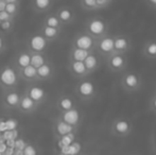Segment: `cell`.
<instances>
[{"label":"cell","mask_w":156,"mask_h":155,"mask_svg":"<svg viewBox=\"0 0 156 155\" xmlns=\"http://www.w3.org/2000/svg\"><path fill=\"white\" fill-rule=\"evenodd\" d=\"M19 79V72L15 67L10 65L2 67L0 69V88L3 91L16 88Z\"/></svg>","instance_id":"1"},{"label":"cell","mask_w":156,"mask_h":155,"mask_svg":"<svg viewBox=\"0 0 156 155\" xmlns=\"http://www.w3.org/2000/svg\"><path fill=\"white\" fill-rule=\"evenodd\" d=\"M48 41L41 33L35 34L28 41V48L30 52H45L48 48Z\"/></svg>","instance_id":"2"},{"label":"cell","mask_w":156,"mask_h":155,"mask_svg":"<svg viewBox=\"0 0 156 155\" xmlns=\"http://www.w3.org/2000/svg\"><path fill=\"white\" fill-rule=\"evenodd\" d=\"M20 93L16 91V89H9L4 90V95L2 98V105L9 110H14L18 107L19 100H20Z\"/></svg>","instance_id":"3"},{"label":"cell","mask_w":156,"mask_h":155,"mask_svg":"<svg viewBox=\"0 0 156 155\" xmlns=\"http://www.w3.org/2000/svg\"><path fill=\"white\" fill-rule=\"evenodd\" d=\"M37 106H38V104L25 93L23 95L20 96V100H19V104L17 108H18V111H20L21 113L31 114V113L35 112Z\"/></svg>","instance_id":"4"},{"label":"cell","mask_w":156,"mask_h":155,"mask_svg":"<svg viewBox=\"0 0 156 155\" xmlns=\"http://www.w3.org/2000/svg\"><path fill=\"white\" fill-rule=\"evenodd\" d=\"M30 98H32L38 105L43 104L47 99V93L44 88L39 86H30L27 88V90L25 91Z\"/></svg>","instance_id":"5"},{"label":"cell","mask_w":156,"mask_h":155,"mask_svg":"<svg viewBox=\"0 0 156 155\" xmlns=\"http://www.w3.org/2000/svg\"><path fill=\"white\" fill-rule=\"evenodd\" d=\"M36 75H37V81H48L49 79H51L52 75H53L52 65L47 61L43 65L37 67Z\"/></svg>","instance_id":"6"},{"label":"cell","mask_w":156,"mask_h":155,"mask_svg":"<svg viewBox=\"0 0 156 155\" xmlns=\"http://www.w3.org/2000/svg\"><path fill=\"white\" fill-rule=\"evenodd\" d=\"M30 60H31V52L28 50V51H21L15 58V68L17 70H20L23 67L30 65Z\"/></svg>","instance_id":"7"},{"label":"cell","mask_w":156,"mask_h":155,"mask_svg":"<svg viewBox=\"0 0 156 155\" xmlns=\"http://www.w3.org/2000/svg\"><path fill=\"white\" fill-rule=\"evenodd\" d=\"M18 72L20 79L27 81V82H35V81H37L36 68L34 66H32L31 64L23 67L20 70H18Z\"/></svg>","instance_id":"8"},{"label":"cell","mask_w":156,"mask_h":155,"mask_svg":"<svg viewBox=\"0 0 156 155\" xmlns=\"http://www.w3.org/2000/svg\"><path fill=\"white\" fill-rule=\"evenodd\" d=\"M79 118H80V116H79L78 111L72 110V108H70V110H68V111H64V113L62 115L63 121L67 122V123L71 124V125H76V124L78 123Z\"/></svg>","instance_id":"9"},{"label":"cell","mask_w":156,"mask_h":155,"mask_svg":"<svg viewBox=\"0 0 156 155\" xmlns=\"http://www.w3.org/2000/svg\"><path fill=\"white\" fill-rule=\"evenodd\" d=\"M52 4V0H32L33 10L36 13L47 12Z\"/></svg>","instance_id":"10"},{"label":"cell","mask_w":156,"mask_h":155,"mask_svg":"<svg viewBox=\"0 0 156 155\" xmlns=\"http://www.w3.org/2000/svg\"><path fill=\"white\" fill-rule=\"evenodd\" d=\"M48 61L47 56H46L45 52H31V60H30V64L34 66L35 68L39 67Z\"/></svg>","instance_id":"11"},{"label":"cell","mask_w":156,"mask_h":155,"mask_svg":"<svg viewBox=\"0 0 156 155\" xmlns=\"http://www.w3.org/2000/svg\"><path fill=\"white\" fill-rule=\"evenodd\" d=\"M72 130H73V125L63 121V120L56 122L55 129H54L55 134L58 135V136H63V135H65V134H68V133L72 132Z\"/></svg>","instance_id":"12"},{"label":"cell","mask_w":156,"mask_h":155,"mask_svg":"<svg viewBox=\"0 0 156 155\" xmlns=\"http://www.w3.org/2000/svg\"><path fill=\"white\" fill-rule=\"evenodd\" d=\"M41 33L43 34L48 41H52V39H55L58 36L60 28H52V27H49V26L43 25L41 30Z\"/></svg>","instance_id":"13"},{"label":"cell","mask_w":156,"mask_h":155,"mask_svg":"<svg viewBox=\"0 0 156 155\" xmlns=\"http://www.w3.org/2000/svg\"><path fill=\"white\" fill-rule=\"evenodd\" d=\"M93 45V39L87 35H82L80 37L76 38V48H81V49L88 50Z\"/></svg>","instance_id":"14"},{"label":"cell","mask_w":156,"mask_h":155,"mask_svg":"<svg viewBox=\"0 0 156 155\" xmlns=\"http://www.w3.org/2000/svg\"><path fill=\"white\" fill-rule=\"evenodd\" d=\"M43 25L49 26V27H52V28H60L61 20L58 19V16H55V15H49V16H47L45 19H44Z\"/></svg>","instance_id":"15"},{"label":"cell","mask_w":156,"mask_h":155,"mask_svg":"<svg viewBox=\"0 0 156 155\" xmlns=\"http://www.w3.org/2000/svg\"><path fill=\"white\" fill-rule=\"evenodd\" d=\"M71 70L76 75H83L86 71V67L83 61H73L71 64Z\"/></svg>","instance_id":"16"},{"label":"cell","mask_w":156,"mask_h":155,"mask_svg":"<svg viewBox=\"0 0 156 155\" xmlns=\"http://www.w3.org/2000/svg\"><path fill=\"white\" fill-rule=\"evenodd\" d=\"M87 55H88V52L85 49L76 48L72 51V58H73V61H84Z\"/></svg>","instance_id":"17"},{"label":"cell","mask_w":156,"mask_h":155,"mask_svg":"<svg viewBox=\"0 0 156 155\" xmlns=\"http://www.w3.org/2000/svg\"><path fill=\"white\" fill-rule=\"evenodd\" d=\"M73 139H74V135L72 134V132L63 135V136H61V139L58 140V148L61 149V148L64 147V146L70 145L71 143H73Z\"/></svg>","instance_id":"18"},{"label":"cell","mask_w":156,"mask_h":155,"mask_svg":"<svg viewBox=\"0 0 156 155\" xmlns=\"http://www.w3.org/2000/svg\"><path fill=\"white\" fill-rule=\"evenodd\" d=\"M56 16L58 17V19L61 20V23H67L71 19L72 17V14L70 12V10L68 9H62L58 12V15Z\"/></svg>","instance_id":"19"},{"label":"cell","mask_w":156,"mask_h":155,"mask_svg":"<svg viewBox=\"0 0 156 155\" xmlns=\"http://www.w3.org/2000/svg\"><path fill=\"white\" fill-rule=\"evenodd\" d=\"M89 29L94 34H100L101 32L104 30V26L100 20H94L93 23L89 25Z\"/></svg>","instance_id":"20"},{"label":"cell","mask_w":156,"mask_h":155,"mask_svg":"<svg viewBox=\"0 0 156 155\" xmlns=\"http://www.w3.org/2000/svg\"><path fill=\"white\" fill-rule=\"evenodd\" d=\"M94 90V86L91 83L89 82H84L80 85V93H82L83 96H89L91 95Z\"/></svg>","instance_id":"21"},{"label":"cell","mask_w":156,"mask_h":155,"mask_svg":"<svg viewBox=\"0 0 156 155\" xmlns=\"http://www.w3.org/2000/svg\"><path fill=\"white\" fill-rule=\"evenodd\" d=\"M58 105L64 112V111H68V110H70V108H72L73 104H72L71 99H69V98H63V99H61L60 101H58Z\"/></svg>","instance_id":"22"},{"label":"cell","mask_w":156,"mask_h":155,"mask_svg":"<svg viewBox=\"0 0 156 155\" xmlns=\"http://www.w3.org/2000/svg\"><path fill=\"white\" fill-rule=\"evenodd\" d=\"M18 10H19V3H6L5 5V11L12 16L16 17L18 14Z\"/></svg>","instance_id":"23"},{"label":"cell","mask_w":156,"mask_h":155,"mask_svg":"<svg viewBox=\"0 0 156 155\" xmlns=\"http://www.w3.org/2000/svg\"><path fill=\"white\" fill-rule=\"evenodd\" d=\"M83 62H84V65H85V67H86V69H93L97 64V60L94 55H87L86 58H85Z\"/></svg>","instance_id":"24"},{"label":"cell","mask_w":156,"mask_h":155,"mask_svg":"<svg viewBox=\"0 0 156 155\" xmlns=\"http://www.w3.org/2000/svg\"><path fill=\"white\" fill-rule=\"evenodd\" d=\"M100 47H101V49H102L103 51H109V50L113 49V47H114V41H112L111 38H105L104 41H102V43H101Z\"/></svg>","instance_id":"25"},{"label":"cell","mask_w":156,"mask_h":155,"mask_svg":"<svg viewBox=\"0 0 156 155\" xmlns=\"http://www.w3.org/2000/svg\"><path fill=\"white\" fill-rule=\"evenodd\" d=\"M13 23L14 20H4L0 21V30L3 32H9L13 29Z\"/></svg>","instance_id":"26"},{"label":"cell","mask_w":156,"mask_h":155,"mask_svg":"<svg viewBox=\"0 0 156 155\" xmlns=\"http://www.w3.org/2000/svg\"><path fill=\"white\" fill-rule=\"evenodd\" d=\"M27 143H26L25 139L18 138V137H17V138L14 140V148H15V149L23 150V149H25V147L27 146Z\"/></svg>","instance_id":"27"},{"label":"cell","mask_w":156,"mask_h":155,"mask_svg":"<svg viewBox=\"0 0 156 155\" xmlns=\"http://www.w3.org/2000/svg\"><path fill=\"white\" fill-rule=\"evenodd\" d=\"M37 151L34 148V146L30 145V143H27V146L23 149V155H36Z\"/></svg>","instance_id":"28"},{"label":"cell","mask_w":156,"mask_h":155,"mask_svg":"<svg viewBox=\"0 0 156 155\" xmlns=\"http://www.w3.org/2000/svg\"><path fill=\"white\" fill-rule=\"evenodd\" d=\"M81 149V146L80 143H71L69 145V154L70 155H74L76 153H79V151H80Z\"/></svg>","instance_id":"29"},{"label":"cell","mask_w":156,"mask_h":155,"mask_svg":"<svg viewBox=\"0 0 156 155\" xmlns=\"http://www.w3.org/2000/svg\"><path fill=\"white\" fill-rule=\"evenodd\" d=\"M15 17L10 15L5 10L0 11V21H4V20H14Z\"/></svg>","instance_id":"30"},{"label":"cell","mask_w":156,"mask_h":155,"mask_svg":"<svg viewBox=\"0 0 156 155\" xmlns=\"http://www.w3.org/2000/svg\"><path fill=\"white\" fill-rule=\"evenodd\" d=\"M5 125H6V130H15L17 126V122L16 120L9 119L8 121H5Z\"/></svg>","instance_id":"31"},{"label":"cell","mask_w":156,"mask_h":155,"mask_svg":"<svg viewBox=\"0 0 156 155\" xmlns=\"http://www.w3.org/2000/svg\"><path fill=\"white\" fill-rule=\"evenodd\" d=\"M114 46H116V48H118V49H123L125 48V46H126V41H125V39H117L116 41V43H114Z\"/></svg>","instance_id":"32"},{"label":"cell","mask_w":156,"mask_h":155,"mask_svg":"<svg viewBox=\"0 0 156 155\" xmlns=\"http://www.w3.org/2000/svg\"><path fill=\"white\" fill-rule=\"evenodd\" d=\"M126 83L129 86L133 87L137 84V79H136L135 76H129V77L126 78Z\"/></svg>","instance_id":"33"},{"label":"cell","mask_w":156,"mask_h":155,"mask_svg":"<svg viewBox=\"0 0 156 155\" xmlns=\"http://www.w3.org/2000/svg\"><path fill=\"white\" fill-rule=\"evenodd\" d=\"M117 130L119 131V132H125V131L127 130V123L124 121H120L117 123Z\"/></svg>","instance_id":"34"},{"label":"cell","mask_w":156,"mask_h":155,"mask_svg":"<svg viewBox=\"0 0 156 155\" xmlns=\"http://www.w3.org/2000/svg\"><path fill=\"white\" fill-rule=\"evenodd\" d=\"M113 65L115 67H119L122 65V63H123V61H122V58H120V56H115V58H113Z\"/></svg>","instance_id":"35"},{"label":"cell","mask_w":156,"mask_h":155,"mask_svg":"<svg viewBox=\"0 0 156 155\" xmlns=\"http://www.w3.org/2000/svg\"><path fill=\"white\" fill-rule=\"evenodd\" d=\"M5 49H6V43L4 41L3 36L0 34V53H3Z\"/></svg>","instance_id":"36"},{"label":"cell","mask_w":156,"mask_h":155,"mask_svg":"<svg viewBox=\"0 0 156 155\" xmlns=\"http://www.w3.org/2000/svg\"><path fill=\"white\" fill-rule=\"evenodd\" d=\"M14 153H15V148L14 147H6L3 155H14Z\"/></svg>","instance_id":"37"},{"label":"cell","mask_w":156,"mask_h":155,"mask_svg":"<svg viewBox=\"0 0 156 155\" xmlns=\"http://www.w3.org/2000/svg\"><path fill=\"white\" fill-rule=\"evenodd\" d=\"M6 147H8V146H6L5 141H3V143H0V155L4 154V151H5Z\"/></svg>","instance_id":"38"},{"label":"cell","mask_w":156,"mask_h":155,"mask_svg":"<svg viewBox=\"0 0 156 155\" xmlns=\"http://www.w3.org/2000/svg\"><path fill=\"white\" fill-rule=\"evenodd\" d=\"M84 2L87 6H94L97 4L96 0H84Z\"/></svg>","instance_id":"39"},{"label":"cell","mask_w":156,"mask_h":155,"mask_svg":"<svg viewBox=\"0 0 156 155\" xmlns=\"http://www.w3.org/2000/svg\"><path fill=\"white\" fill-rule=\"evenodd\" d=\"M149 53L156 54V45L155 44H153V45H151L150 47H149Z\"/></svg>","instance_id":"40"},{"label":"cell","mask_w":156,"mask_h":155,"mask_svg":"<svg viewBox=\"0 0 156 155\" xmlns=\"http://www.w3.org/2000/svg\"><path fill=\"white\" fill-rule=\"evenodd\" d=\"M5 5H6L5 0H0V11L5 10Z\"/></svg>","instance_id":"41"},{"label":"cell","mask_w":156,"mask_h":155,"mask_svg":"<svg viewBox=\"0 0 156 155\" xmlns=\"http://www.w3.org/2000/svg\"><path fill=\"white\" fill-rule=\"evenodd\" d=\"M20 0H5L6 3H19Z\"/></svg>","instance_id":"42"},{"label":"cell","mask_w":156,"mask_h":155,"mask_svg":"<svg viewBox=\"0 0 156 155\" xmlns=\"http://www.w3.org/2000/svg\"><path fill=\"white\" fill-rule=\"evenodd\" d=\"M106 0H96V3L97 4H104Z\"/></svg>","instance_id":"43"},{"label":"cell","mask_w":156,"mask_h":155,"mask_svg":"<svg viewBox=\"0 0 156 155\" xmlns=\"http://www.w3.org/2000/svg\"><path fill=\"white\" fill-rule=\"evenodd\" d=\"M152 1H153V2H155V3H156V0H152Z\"/></svg>","instance_id":"44"},{"label":"cell","mask_w":156,"mask_h":155,"mask_svg":"<svg viewBox=\"0 0 156 155\" xmlns=\"http://www.w3.org/2000/svg\"><path fill=\"white\" fill-rule=\"evenodd\" d=\"M155 106H156V101H155Z\"/></svg>","instance_id":"45"}]
</instances>
